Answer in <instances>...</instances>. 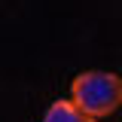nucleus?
Listing matches in <instances>:
<instances>
[{
	"label": "nucleus",
	"mask_w": 122,
	"mask_h": 122,
	"mask_svg": "<svg viewBox=\"0 0 122 122\" xmlns=\"http://www.w3.org/2000/svg\"><path fill=\"white\" fill-rule=\"evenodd\" d=\"M70 101L92 119H104L122 107V76L110 70H82L70 82Z\"/></svg>",
	"instance_id": "f257e3e1"
},
{
	"label": "nucleus",
	"mask_w": 122,
	"mask_h": 122,
	"mask_svg": "<svg viewBox=\"0 0 122 122\" xmlns=\"http://www.w3.org/2000/svg\"><path fill=\"white\" fill-rule=\"evenodd\" d=\"M43 122H98V119H92L73 101H52L43 113Z\"/></svg>",
	"instance_id": "f03ea898"
}]
</instances>
